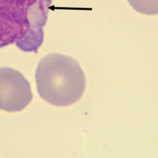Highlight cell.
I'll return each instance as SVG.
<instances>
[{
	"label": "cell",
	"instance_id": "1",
	"mask_svg": "<svg viewBox=\"0 0 158 158\" xmlns=\"http://www.w3.org/2000/svg\"><path fill=\"white\" fill-rule=\"evenodd\" d=\"M52 0H0V48L16 44L37 53Z\"/></svg>",
	"mask_w": 158,
	"mask_h": 158
},
{
	"label": "cell",
	"instance_id": "2",
	"mask_svg": "<svg viewBox=\"0 0 158 158\" xmlns=\"http://www.w3.org/2000/svg\"><path fill=\"white\" fill-rule=\"evenodd\" d=\"M35 80L40 97L58 107L77 102L86 86L85 74L77 61L58 53L49 54L40 60Z\"/></svg>",
	"mask_w": 158,
	"mask_h": 158
},
{
	"label": "cell",
	"instance_id": "3",
	"mask_svg": "<svg viewBox=\"0 0 158 158\" xmlns=\"http://www.w3.org/2000/svg\"><path fill=\"white\" fill-rule=\"evenodd\" d=\"M32 93L28 82L19 71L0 68V110L16 113L31 103Z\"/></svg>",
	"mask_w": 158,
	"mask_h": 158
},
{
	"label": "cell",
	"instance_id": "4",
	"mask_svg": "<svg viewBox=\"0 0 158 158\" xmlns=\"http://www.w3.org/2000/svg\"><path fill=\"white\" fill-rule=\"evenodd\" d=\"M132 8L146 15H155L158 12L157 0H128Z\"/></svg>",
	"mask_w": 158,
	"mask_h": 158
}]
</instances>
